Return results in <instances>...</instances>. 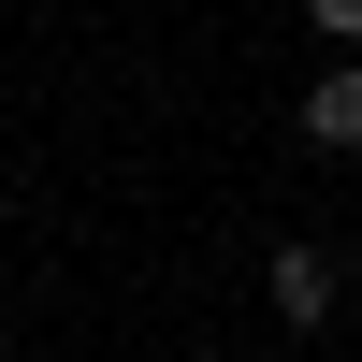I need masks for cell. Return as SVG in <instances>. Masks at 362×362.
I'll use <instances>...</instances> for the list:
<instances>
[{"mask_svg":"<svg viewBox=\"0 0 362 362\" xmlns=\"http://www.w3.org/2000/svg\"><path fill=\"white\" fill-rule=\"evenodd\" d=\"M305 29L319 44H362V0H305Z\"/></svg>","mask_w":362,"mask_h":362,"instance_id":"3","label":"cell"},{"mask_svg":"<svg viewBox=\"0 0 362 362\" xmlns=\"http://www.w3.org/2000/svg\"><path fill=\"white\" fill-rule=\"evenodd\" d=\"M305 145H362V44H348L334 73L305 87Z\"/></svg>","mask_w":362,"mask_h":362,"instance_id":"2","label":"cell"},{"mask_svg":"<svg viewBox=\"0 0 362 362\" xmlns=\"http://www.w3.org/2000/svg\"><path fill=\"white\" fill-rule=\"evenodd\" d=\"M261 290H276L290 334H319V319H334V261H319V247H276V276H261Z\"/></svg>","mask_w":362,"mask_h":362,"instance_id":"1","label":"cell"}]
</instances>
